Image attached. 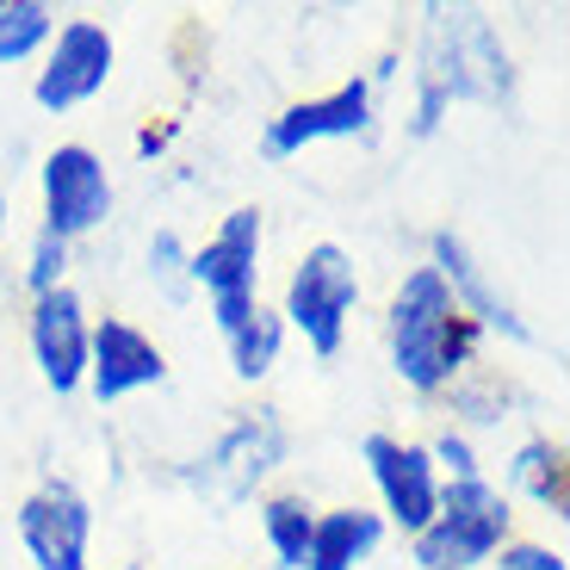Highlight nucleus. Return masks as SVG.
Segmentation results:
<instances>
[{
  "label": "nucleus",
  "mask_w": 570,
  "mask_h": 570,
  "mask_svg": "<svg viewBox=\"0 0 570 570\" xmlns=\"http://www.w3.org/2000/svg\"><path fill=\"white\" fill-rule=\"evenodd\" d=\"M478 342L484 335L453 304L441 273L428 267V261L403 273L391 304H385V347H391V372H397L415 397H446L471 372Z\"/></svg>",
  "instance_id": "1"
},
{
  "label": "nucleus",
  "mask_w": 570,
  "mask_h": 570,
  "mask_svg": "<svg viewBox=\"0 0 570 570\" xmlns=\"http://www.w3.org/2000/svg\"><path fill=\"white\" fill-rule=\"evenodd\" d=\"M514 62L502 50L497 26L484 13H453L434 7L422 26V69H415V106H410V137H434L441 118L459 100H509Z\"/></svg>",
  "instance_id": "2"
},
{
  "label": "nucleus",
  "mask_w": 570,
  "mask_h": 570,
  "mask_svg": "<svg viewBox=\"0 0 570 570\" xmlns=\"http://www.w3.org/2000/svg\"><path fill=\"white\" fill-rule=\"evenodd\" d=\"M509 540H514V502L490 478L441 484V509L410 540V564L415 570H484Z\"/></svg>",
  "instance_id": "3"
},
{
  "label": "nucleus",
  "mask_w": 570,
  "mask_h": 570,
  "mask_svg": "<svg viewBox=\"0 0 570 570\" xmlns=\"http://www.w3.org/2000/svg\"><path fill=\"white\" fill-rule=\"evenodd\" d=\"M360 311V267L342 243H311L285 279L279 323L285 335H304L316 360H335L347 342V323Z\"/></svg>",
  "instance_id": "4"
},
{
  "label": "nucleus",
  "mask_w": 570,
  "mask_h": 570,
  "mask_svg": "<svg viewBox=\"0 0 570 570\" xmlns=\"http://www.w3.org/2000/svg\"><path fill=\"white\" fill-rule=\"evenodd\" d=\"M279 465H285V428L273 410H255V415H236V422L180 471V484L193 490L205 509L229 514V509H243V502H255V490L267 484Z\"/></svg>",
  "instance_id": "5"
},
{
  "label": "nucleus",
  "mask_w": 570,
  "mask_h": 570,
  "mask_svg": "<svg viewBox=\"0 0 570 570\" xmlns=\"http://www.w3.org/2000/svg\"><path fill=\"white\" fill-rule=\"evenodd\" d=\"M38 199H43V224L57 243H81L112 217L118 193H112V174H106V156L87 149V142H57L50 156L38 161Z\"/></svg>",
  "instance_id": "6"
},
{
  "label": "nucleus",
  "mask_w": 570,
  "mask_h": 570,
  "mask_svg": "<svg viewBox=\"0 0 570 570\" xmlns=\"http://www.w3.org/2000/svg\"><path fill=\"white\" fill-rule=\"evenodd\" d=\"M372 125H379V87L366 75H354V81L328 87L316 100H298V106H285V112H273L267 130H261V161H292L304 149H316V142L372 137Z\"/></svg>",
  "instance_id": "7"
},
{
  "label": "nucleus",
  "mask_w": 570,
  "mask_h": 570,
  "mask_svg": "<svg viewBox=\"0 0 570 570\" xmlns=\"http://www.w3.org/2000/svg\"><path fill=\"white\" fill-rule=\"evenodd\" d=\"M118 69V38L100 26V19H62L57 38H50V50H43V69L38 81H31V100H38V112L62 118L75 112V106L100 100L106 81H112Z\"/></svg>",
  "instance_id": "8"
},
{
  "label": "nucleus",
  "mask_w": 570,
  "mask_h": 570,
  "mask_svg": "<svg viewBox=\"0 0 570 570\" xmlns=\"http://www.w3.org/2000/svg\"><path fill=\"white\" fill-rule=\"evenodd\" d=\"M360 465H366L372 490H379V521L403 540L434 521L441 509V471L428 459L422 441H397V434H366L360 441Z\"/></svg>",
  "instance_id": "9"
},
{
  "label": "nucleus",
  "mask_w": 570,
  "mask_h": 570,
  "mask_svg": "<svg viewBox=\"0 0 570 570\" xmlns=\"http://www.w3.org/2000/svg\"><path fill=\"white\" fill-rule=\"evenodd\" d=\"M19 546L38 570H94L87 564V546H94V502L69 484V478H50L19 502Z\"/></svg>",
  "instance_id": "10"
},
{
  "label": "nucleus",
  "mask_w": 570,
  "mask_h": 570,
  "mask_svg": "<svg viewBox=\"0 0 570 570\" xmlns=\"http://www.w3.org/2000/svg\"><path fill=\"white\" fill-rule=\"evenodd\" d=\"M26 342H31V360H38V379L57 397H75L87 385V347H94V316H87L81 292L75 285H57L31 298V316H26Z\"/></svg>",
  "instance_id": "11"
},
{
  "label": "nucleus",
  "mask_w": 570,
  "mask_h": 570,
  "mask_svg": "<svg viewBox=\"0 0 570 570\" xmlns=\"http://www.w3.org/2000/svg\"><path fill=\"white\" fill-rule=\"evenodd\" d=\"M428 267L446 279L453 304L471 316V323H478V335H502V342H514V347L533 342V328H528V316H521V304H514L509 292L490 279V267L471 255L465 236H453V229H434V236H428Z\"/></svg>",
  "instance_id": "12"
},
{
  "label": "nucleus",
  "mask_w": 570,
  "mask_h": 570,
  "mask_svg": "<svg viewBox=\"0 0 570 570\" xmlns=\"http://www.w3.org/2000/svg\"><path fill=\"white\" fill-rule=\"evenodd\" d=\"M156 385H168V354L137 323H125V316H94V347H87L81 391H94V403L112 410V403L137 397V391H156Z\"/></svg>",
  "instance_id": "13"
},
{
  "label": "nucleus",
  "mask_w": 570,
  "mask_h": 570,
  "mask_svg": "<svg viewBox=\"0 0 570 570\" xmlns=\"http://www.w3.org/2000/svg\"><path fill=\"white\" fill-rule=\"evenodd\" d=\"M261 248H267L261 205H236L193 248V292H205V304L212 298H261Z\"/></svg>",
  "instance_id": "14"
},
{
  "label": "nucleus",
  "mask_w": 570,
  "mask_h": 570,
  "mask_svg": "<svg viewBox=\"0 0 570 570\" xmlns=\"http://www.w3.org/2000/svg\"><path fill=\"white\" fill-rule=\"evenodd\" d=\"M385 521L379 509H360V502H342V509H316V533H311V558L304 570H360L379 546H385Z\"/></svg>",
  "instance_id": "15"
},
{
  "label": "nucleus",
  "mask_w": 570,
  "mask_h": 570,
  "mask_svg": "<svg viewBox=\"0 0 570 570\" xmlns=\"http://www.w3.org/2000/svg\"><path fill=\"white\" fill-rule=\"evenodd\" d=\"M509 490L502 497H528L533 509H546L552 521H564V509H570V484H564V446L552 441V434H528V441L509 453Z\"/></svg>",
  "instance_id": "16"
},
{
  "label": "nucleus",
  "mask_w": 570,
  "mask_h": 570,
  "mask_svg": "<svg viewBox=\"0 0 570 570\" xmlns=\"http://www.w3.org/2000/svg\"><path fill=\"white\" fill-rule=\"evenodd\" d=\"M261 540H267L273 564L279 570H304V558H311V533H316V502L304 497V490H273V497H261Z\"/></svg>",
  "instance_id": "17"
},
{
  "label": "nucleus",
  "mask_w": 570,
  "mask_h": 570,
  "mask_svg": "<svg viewBox=\"0 0 570 570\" xmlns=\"http://www.w3.org/2000/svg\"><path fill=\"white\" fill-rule=\"evenodd\" d=\"M224 354H229V372H236L243 385L273 379V366H279V354H285V323H279V311L255 304V311H248L243 323L224 335Z\"/></svg>",
  "instance_id": "18"
},
{
  "label": "nucleus",
  "mask_w": 570,
  "mask_h": 570,
  "mask_svg": "<svg viewBox=\"0 0 570 570\" xmlns=\"http://www.w3.org/2000/svg\"><path fill=\"white\" fill-rule=\"evenodd\" d=\"M50 38H57V7H43V0H0V69L43 57Z\"/></svg>",
  "instance_id": "19"
},
{
  "label": "nucleus",
  "mask_w": 570,
  "mask_h": 570,
  "mask_svg": "<svg viewBox=\"0 0 570 570\" xmlns=\"http://www.w3.org/2000/svg\"><path fill=\"white\" fill-rule=\"evenodd\" d=\"M142 273L156 285L168 304H186L193 298V248L180 243V229H156L149 248H142Z\"/></svg>",
  "instance_id": "20"
},
{
  "label": "nucleus",
  "mask_w": 570,
  "mask_h": 570,
  "mask_svg": "<svg viewBox=\"0 0 570 570\" xmlns=\"http://www.w3.org/2000/svg\"><path fill=\"white\" fill-rule=\"evenodd\" d=\"M428 459H434V471H441V484H471V478H484V459H478V446H471L465 428H441L434 441H422Z\"/></svg>",
  "instance_id": "21"
},
{
  "label": "nucleus",
  "mask_w": 570,
  "mask_h": 570,
  "mask_svg": "<svg viewBox=\"0 0 570 570\" xmlns=\"http://www.w3.org/2000/svg\"><path fill=\"white\" fill-rule=\"evenodd\" d=\"M57 285H69V243H57L50 229H38L31 248H26V292L43 298V292H57Z\"/></svg>",
  "instance_id": "22"
},
{
  "label": "nucleus",
  "mask_w": 570,
  "mask_h": 570,
  "mask_svg": "<svg viewBox=\"0 0 570 570\" xmlns=\"http://www.w3.org/2000/svg\"><path fill=\"white\" fill-rule=\"evenodd\" d=\"M497 570H570L564 564V552L558 546H546V540H509L497 558H490Z\"/></svg>",
  "instance_id": "23"
},
{
  "label": "nucleus",
  "mask_w": 570,
  "mask_h": 570,
  "mask_svg": "<svg viewBox=\"0 0 570 570\" xmlns=\"http://www.w3.org/2000/svg\"><path fill=\"white\" fill-rule=\"evenodd\" d=\"M255 304H261V298H212L205 311H212V328H217V335H229V328H236L248 311H255Z\"/></svg>",
  "instance_id": "24"
},
{
  "label": "nucleus",
  "mask_w": 570,
  "mask_h": 570,
  "mask_svg": "<svg viewBox=\"0 0 570 570\" xmlns=\"http://www.w3.org/2000/svg\"><path fill=\"white\" fill-rule=\"evenodd\" d=\"M0 243H7V180H0Z\"/></svg>",
  "instance_id": "25"
}]
</instances>
